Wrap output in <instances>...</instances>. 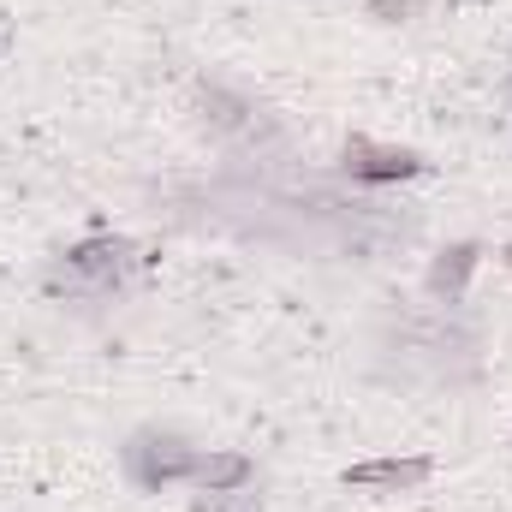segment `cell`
<instances>
[{
    "mask_svg": "<svg viewBox=\"0 0 512 512\" xmlns=\"http://www.w3.org/2000/svg\"><path fill=\"white\" fill-rule=\"evenodd\" d=\"M382 352L399 358V382L459 387L477 382V370H483V328L459 304H435V310L387 322Z\"/></svg>",
    "mask_w": 512,
    "mask_h": 512,
    "instance_id": "6da1fadb",
    "label": "cell"
},
{
    "mask_svg": "<svg viewBox=\"0 0 512 512\" xmlns=\"http://www.w3.org/2000/svg\"><path fill=\"white\" fill-rule=\"evenodd\" d=\"M137 245L120 239V233H96V239H78V245H66V251L54 256V268H48V292L60 298H96V304H108V298H120L131 286V274H137Z\"/></svg>",
    "mask_w": 512,
    "mask_h": 512,
    "instance_id": "7a4b0ae2",
    "label": "cell"
},
{
    "mask_svg": "<svg viewBox=\"0 0 512 512\" xmlns=\"http://www.w3.org/2000/svg\"><path fill=\"white\" fill-rule=\"evenodd\" d=\"M197 126L209 131L215 143L251 155V161H262L268 149H280V137H286V126H280L256 96L221 84V78H203V84H197Z\"/></svg>",
    "mask_w": 512,
    "mask_h": 512,
    "instance_id": "3957f363",
    "label": "cell"
},
{
    "mask_svg": "<svg viewBox=\"0 0 512 512\" xmlns=\"http://www.w3.org/2000/svg\"><path fill=\"white\" fill-rule=\"evenodd\" d=\"M197 459H203V447L185 429H173V423H143V429H131L126 447H120V465H126L131 489H143V495L191 489Z\"/></svg>",
    "mask_w": 512,
    "mask_h": 512,
    "instance_id": "277c9868",
    "label": "cell"
},
{
    "mask_svg": "<svg viewBox=\"0 0 512 512\" xmlns=\"http://www.w3.org/2000/svg\"><path fill=\"white\" fill-rule=\"evenodd\" d=\"M340 167H346V179H358V185H393V179H417V173H423V155H417V149L370 143V137L358 131V137H346Z\"/></svg>",
    "mask_w": 512,
    "mask_h": 512,
    "instance_id": "5b68a950",
    "label": "cell"
},
{
    "mask_svg": "<svg viewBox=\"0 0 512 512\" xmlns=\"http://www.w3.org/2000/svg\"><path fill=\"white\" fill-rule=\"evenodd\" d=\"M191 489L197 495H239V489H262V471H256L251 453H239V447H203Z\"/></svg>",
    "mask_w": 512,
    "mask_h": 512,
    "instance_id": "8992f818",
    "label": "cell"
},
{
    "mask_svg": "<svg viewBox=\"0 0 512 512\" xmlns=\"http://www.w3.org/2000/svg\"><path fill=\"white\" fill-rule=\"evenodd\" d=\"M477 262H483V245H477V239H459V245H447V251L429 262V274H423V292H429L435 304H465V286H471Z\"/></svg>",
    "mask_w": 512,
    "mask_h": 512,
    "instance_id": "52a82bcc",
    "label": "cell"
},
{
    "mask_svg": "<svg viewBox=\"0 0 512 512\" xmlns=\"http://www.w3.org/2000/svg\"><path fill=\"white\" fill-rule=\"evenodd\" d=\"M429 459H364V465H346V489H382V495H399V489H417L429 483Z\"/></svg>",
    "mask_w": 512,
    "mask_h": 512,
    "instance_id": "ba28073f",
    "label": "cell"
},
{
    "mask_svg": "<svg viewBox=\"0 0 512 512\" xmlns=\"http://www.w3.org/2000/svg\"><path fill=\"white\" fill-rule=\"evenodd\" d=\"M197 512H262V489H239V495H197Z\"/></svg>",
    "mask_w": 512,
    "mask_h": 512,
    "instance_id": "9c48e42d",
    "label": "cell"
},
{
    "mask_svg": "<svg viewBox=\"0 0 512 512\" xmlns=\"http://www.w3.org/2000/svg\"><path fill=\"white\" fill-rule=\"evenodd\" d=\"M405 12H411V0H370L376 24H405Z\"/></svg>",
    "mask_w": 512,
    "mask_h": 512,
    "instance_id": "30bf717a",
    "label": "cell"
},
{
    "mask_svg": "<svg viewBox=\"0 0 512 512\" xmlns=\"http://www.w3.org/2000/svg\"><path fill=\"white\" fill-rule=\"evenodd\" d=\"M501 262H507V268H512V239H507V245H501Z\"/></svg>",
    "mask_w": 512,
    "mask_h": 512,
    "instance_id": "8fae6325",
    "label": "cell"
},
{
    "mask_svg": "<svg viewBox=\"0 0 512 512\" xmlns=\"http://www.w3.org/2000/svg\"><path fill=\"white\" fill-rule=\"evenodd\" d=\"M501 90H507V96H512V66H507V78H501Z\"/></svg>",
    "mask_w": 512,
    "mask_h": 512,
    "instance_id": "7c38bea8",
    "label": "cell"
}]
</instances>
